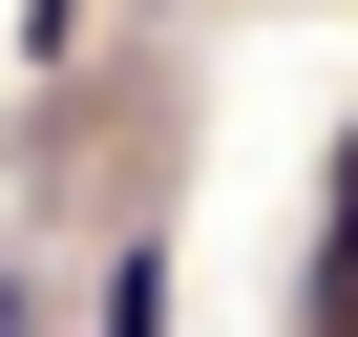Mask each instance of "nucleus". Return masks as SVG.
Wrapping results in <instances>:
<instances>
[{
    "label": "nucleus",
    "mask_w": 358,
    "mask_h": 337,
    "mask_svg": "<svg viewBox=\"0 0 358 337\" xmlns=\"http://www.w3.org/2000/svg\"><path fill=\"white\" fill-rule=\"evenodd\" d=\"M316 337H358V148H337V232H316Z\"/></svg>",
    "instance_id": "1"
},
{
    "label": "nucleus",
    "mask_w": 358,
    "mask_h": 337,
    "mask_svg": "<svg viewBox=\"0 0 358 337\" xmlns=\"http://www.w3.org/2000/svg\"><path fill=\"white\" fill-rule=\"evenodd\" d=\"M106 337H169V253H106Z\"/></svg>",
    "instance_id": "2"
},
{
    "label": "nucleus",
    "mask_w": 358,
    "mask_h": 337,
    "mask_svg": "<svg viewBox=\"0 0 358 337\" xmlns=\"http://www.w3.org/2000/svg\"><path fill=\"white\" fill-rule=\"evenodd\" d=\"M0 337H22V295H0Z\"/></svg>",
    "instance_id": "3"
}]
</instances>
